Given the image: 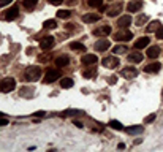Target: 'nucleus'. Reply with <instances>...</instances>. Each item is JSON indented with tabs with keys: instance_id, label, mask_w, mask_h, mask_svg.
<instances>
[{
	"instance_id": "nucleus-40",
	"label": "nucleus",
	"mask_w": 163,
	"mask_h": 152,
	"mask_svg": "<svg viewBox=\"0 0 163 152\" xmlns=\"http://www.w3.org/2000/svg\"><path fill=\"white\" fill-rule=\"evenodd\" d=\"M108 83H109V84H114L116 83V78H109V79H108Z\"/></svg>"
},
{
	"instance_id": "nucleus-15",
	"label": "nucleus",
	"mask_w": 163,
	"mask_h": 152,
	"mask_svg": "<svg viewBox=\"0 0 163 152\" xmlns=\"http://www.w3.org/2000/svg\"><path fill=\"white\" fill-rule=\"evenodd\" d=\"M150 43V38H147V37H141V38H138L136 41H135V49H143V48H146L147 45Z\"/></svg>"
},
{
	"instance_id": "nucleus-34",
	"label": "nucleus",
	"mask_w": 163,
	"mask_h": 152,
	"mask_svg": "<svg viewBox=\"0 0 163 152\" xmlns=\"http://www.w3.org/2000/svg\"><path fill=\"white\" fill-rule=\"evenodd\" d=\"M155 37H157L158 40H163V25H160L157 30H155Z\"/></svg>"
},
{
	"instance_id": "nucleus-36",
	"label": "nucleus",
	"mask_w": 163,
	"mask_h": 152,
	"mask_svg": "<svg viewBox=\"0 0 163 152\" xmlns=\"http://www.w3.org/2000/svg\"><path fill=\"white\" fill-rule=\"evenodd\" d=\"M155 120V114H150V116H147V117L144 119V122L146 124H150V122H154Z\"/></svg>"
},
{
	"instance_id": "nucleus-42",
	"label": "nucleus",
	"mask_w": 163,
	"mask_h": 152,
	"mask_svg": "<svg viewBox=\"0 0 163 152\" xmlns=\"http://www.w3.org/2000/svg\"><path fill=\"white\" fill-rule=\"evenodd\" d=\"M2 116H3V114H2V112H0V117H2Z\"/></svg>"
},
{
	"instance_id": "nucleus-35",
	"label": "nucleus",
	"mask_w": 163,
	"mask_h": 152,
	"mask_svg": "<svg viewBox=\"0 0 163 152\" xmlns=\"http://www.w3.org/2000/svg\"><path fill=\"white\" fill-rule=\"evenodd\" d=\"M94 75H95V71L94 70H86V71H84V78H94Z\"/></svg>"
},
{
	"instance_id": "nucleus-41",
	"label": "nucleus",
	"mask_w": 163,
	"mask_h": 152,
	"mask_svg": "<svg viewBox=\"0 0 163 152\" xmlns=\"http://www.w3.org/2000/svg\"><path fill=\"white\" fill-rule=\"evenodd\" d=\"M75 125H76V127H79V128H83V124L78 122V120H75Z\"/></svg>"
},
{
	"instance_id": "nucleus-8",
	"label": "nucleus",
	"mask_w": 163,
	"mask_h": 152,
	"mask_svg": "<svg viewBox=\"0 0 163 152\" xmlns=\"http://www.w3.org/2000/svg\"><path fill=\"white\" fill-rule=\"evenodd\" d=\"M95 35V37H106V35H109L111 33V25H100V27H97V29H94V32H92Z\"/></svg>"
},
{
	"instance_id": "nucleus-44",
	"label": "nucleus",
	"mask_w": 163,
	"mask_h": 152,
	"mask_svg": "<svg viewBox=\"0 0 163 152\" xmlns=\"http://www.w3.org/2000/svg\"><path fill=\"white\" fill-rule=\"evenodd\" d=\"M0 127H2V125H0Z\"/></svg>"
},
{
	"instance_id": "nucleus-7",
	"label": "nucleus",
	"mask_w": 163,
	"mask_h": 152,
	"mask_svg": "<svg viewBox=\"0 0 163 152\" xmlns=\"http://www.w3.org/2000/svg\"><path fill=\"white\" fill-rule=\"evenodd\" d=\"M102 64L106 68H117V65L120 64V62H119V59L116 56H111V57H104V59L102 60Z\"/></svg>"
},
{
	"instance_id": "nucleus-26",
	"label": "nucleus",
	"mask_w": 163,
	"mask_h": 152,
	"mask_svg": "<svg viewBox=\"0 0 163 152\" xmlns=\"http://www.w3.org/2000/svg\"><path fill=\"white\" fill-rule=\"evenodd\" d=\"M44 29H56L57 27V21L56 19H46V21L43 22Z\"/></svg>"
},
{
	"instance_id": "nucleus-12",
	"label": "nucleus",
	"mask_w": 163,
	"mask_h": 152,
	"mask_svg": "<svg viewBox=\"0 0 163 152\" xmlns=\"http://www.w3.org/2000/svg\"><path fill=\"white\" fill-rule=\"evenodd\" d=\"M81 62H83L84 65H89V67H92V65H95L97 62H98V59H97L95 54H84L83 59H81Z\"/></svg>"
},
{
	"instance_id": "nucleus-5",
	"label": "nucleus",
	"mask_w": 163,
	"mask_h": 152,
	"mask_svg": "<svg viewBox=\"0 0 163 152\" xmlns=\"http://www.w3.org/2000/svg\"><path fill=\"white\" fill-rule=\"evenodd\" d=\"M54 37H51V35H48V37H44V38H41L40 40V48L43 49V51H49L54 46Z\"/></svg>"
},
{
	"instance_id": "nucleus-19",
	"label": "nucleus",
	"mask_w": 163,
	"mask_h": 152,
	"mask_svg": "<svg viewBox=\"0 0 163 152\" xmlns=\"http://www.w3.org/2000/svg\"><path fill=\"white\" fill-rule=\"evenodd\" d=\"M70 49L76 51V52H83V51H86V46H84L83 43H79V41H71L70 43Z\"/></svg>"
},
{
	"instance_id": "nucleus-37",
	"label": "nucleus",
	"mask_w": 163,
	"mask_h": 152,
	"mask_svg": "<svg viewBox=\"0 0 163 152\" xmlns=\"http://www.w3.org/2000/svg\"><path fill=\"white\" fill-rule=\"evenodd\" d=\"M44 114H46L44 111H37V112H33V116H35V117H43Z\"/></svg>"
},
{
	"instance_id": "nucleus-1",
	"label": "nucleus",
	"mask_w": 163,
	"mask_h": 152,
	"mask_svg": "<svg viewBox=\"0 0 163 152\" xmlns=\"http://www.w3.org/2000/svg\"><path fill=\"white\" fill-rule=\"evenodd\" d=\"M41 76V68L37 67V65H32V67H27L24 71V79L29 81V83H33V81H38Z\"/></svg>"
},
{
	"instance_id": "nucleus-23",
	"label": "nucleus",
	"mask_w": 163,
	"mask_h": 152,
	"mask_svg": "<svg viewBox=\"0 0 163 152\" xmlns=\"http://www.w3.org/2000/svg\"><path fill=\"white\" fill-rule=\"evenodd\" d=\"M73 84H75V81H73L71 78H64V79L60 81V86H62V89H68V87H73Z\"/></svg>"
},
{
	"instance_id": "nucleus-32",
	"label": "nucleus",
	"mask_w": 163,
	"mask_h": 152,
	"mask_svg": "<svg viewBox=\"0 0 163 152\" xmlns=\"http://www.w3.org/2000/svg\"><path fill=\"white\" fill-rule=\"evenodd\" d=\"M24 90H21L22 97H32L33 95V87H22Z\"/></svg>"
},
{
	"instance_id": "nucleus-43",
	"label": "nucleus",
	"mask_w": 163,
	"mask_h": 152,
	"mask_svg": "<svg viewBox=\"0 0 163 152\" xmlns=\"http://www.w3.org/2000/svg\"><path fill=\"white\" fill-rule=\"evenodd\" d=\"M162 95H163V92H162Z\"/></svg>"
},
{
	"instance_id": "nucleus-13",
	"label": "nucleus",
	"mask_w": 163,
	"mask_h": 152,
	"mask_svg": "<svg viewBox=\"0 0 163 152\" xmlns=\"http://www.w3.org/2000/svg\"><path fill=\"white\" fill-rule=\"evenodd\" d=\"M120 75H122L123 78H127V79H131V78H135L138 75V70L135 67H127V68H123L122 71H120Z\"/></svg>"
},
{
	"instance_id": "nucleus-39",
	"label": "nucleus",
	"mask_w": 163,
	"mask_h": 152,
	"mask_svg": "<svg viewBox=\"0 0 163 152\" xmlns=\"http://www.w3.org/2000/svg\"><path fill=\"white\" fill-rule=\"evenodd\" d=\"M6 124H8V120H6V119H3V117L0 119V125H2V127H3V125H6Z\"/></svg>"
},
{
	"instance_id": "nucleus-38",
	"label": "nucleus",
	"mask_w": 163,
	"mask_h": 152,
	"mask_svg": "<svg viewBox=\"0 0 163 152\" xmlns=\"http://www.w3.org/2000/svg\"><path fill=\"white\" fill-rule=\"evenodd\" d=\"M62 2H64V0H49V3H51V5H56V6L60 5Z\"/></svg>"
},
{
	"instance_id": "nucleus-31",
	"label": "nucleus",
	"mask_w": 163,
	"mask_h": 152,
	"mask_svg": "<svg viewBox=\"0 0 163 152\" xmlns=\"http://www.w3.org/2000/svg\"><path fill=\"white\" fill-rule=\"evenodd\" d=\"M127 51H128V49H127V46H116V48L112 49V52L117 56V54H125Z\"/></svg>"
},
{
	"instance_id": "nucleus-2",
	"label": "nucleus",
	"mask_w": 163,
	"mask_h": 152,
	"mask_svg": "<svg viewBox=\"0 0 163 152\" xmlns=\"http://www.w3.org/2000/svg\"><path fill=\"white\" fill-rule=\"evenodd\" d=\"M14 87H16V79H14V78H5V79H2V83H0V90L3 93L11 92Z\"/></svg>"
},
{
	"instance_id": "nucleus-4",
	"label": "nucleus",
	"mask_w": 163,
	"mask_h": 152,
	"mask_svg": "<svg viewBox=\"0 0 163 152\" xmlns=\"http://www.w3.org/2000/svg\"><path fill=\"white\" fill-rule=\"evenodd\" d=\"M59 76H60V71L59 70H48L46 71V76L43 78V83L44 84H49V83H54V81H57L59 79Z\"/></svg>"
},
{
	"instance_id": "nucleus-14",
	"label": "nucleus",
	"mask_w": 163,
	"mask_h": 152,
	"mask_svg": "<svg viewBox=\"0 0 163 152\" xmlns=\"http://www.w3.org/2000/svg\"><path fill=\"white\" fill-rule=\"evenodd\" d=\"M127 59H128V62H131V64H138V62L143 60V54L139 52V51H133V52H130L128 56H127Z\"/></svg>"
},
{
	"instance_id": "nucleus-18",
	"label": "nucleus",
	"mask_w": 163,
	"mask_h": 152,
	"mask_svg": "<svg viewBox=\"0 0 163 152\" xmlns=\"http://www.w3.org/2000/svg\"><path fill=\"white\" fill-rule=\"evenodd\" d=\"M83 21L86 24H92V22H97L100 21V14H95V13H90V14H84L83 16Z\"/></svg>"
},
{
	"instance_id": "nucleus-25",
	"label": "nucleus",
	"mask_w": 163,
	"mask_h": 152,
	"mask_svg": "<svg viewBox=\"0 0 163 152\" xmlns=\"http://www.w3.org/2000/svg\"><path fill=\"white\" fill-rule=\"evenodd\" d=\"M120 10H122V5H120V3H119L117 6H112V8H111L109 11H108V16H111V18L117 16V14L120 13Z\"/></svg>"
},
{
	"instance_id": "nucleus-3",
	"label": "nucleus",
	"mask_w": 163,
	"mask_h": 152,
	"mask_svg": "<svg viewBox=\"0 0 163 152\" xmlns=\"http://www.w3.org/2000/svg\"><path fill=\"white\" fill-rule=\"evenodd\" d=\"M131 38H133V33L130 32V30L127 29H120L117 32L114 33V40L116 41H130Z\"/></svg>"
},
{
	"instance_id": "nucleus-16",
	"label": "nucleus",
	"mask_w": 163,
	"mask_h": 152,
	"mask_svg": "<svg viewBox=\"0 0 163 152\" xmlns=\"http://www.w3.org/2000/svg\"><path fill=\"white\" fill-rule=\"evenodd\" d=\"M160 68H162L160 62H152V64H149V65H146V67H144V71L146 73H157Z\"/></svg>"
},
{
	"instance_id": "nucleus-30",
	"label": "nucleus",
	"mask_w": 163,
	"mask_h": 152,
	"mask_svg": "<svg viewBox=\"0 0 163 152\" xmlns=\"http://www.w3.org/2000/svg\"><path fill=\"white\" fill-rule=\"evenodd\" d=\"M38 3V0H24V6L27 10H32L35 8V5Z\"/></svg>"
},
{
	"instance_id": "nucleus-21",
	"label": "nucleus",
	"mask_w": 163,
	"mask_h": 152,
	"mask_svg": "<svg viewBox=\"0 0 163 152\" xmlns=\"http://www.w3.org/2000/svg\"><path fill=\"white\" fill-rule=\"evenodd\" d=\"M143 130H144L143 125H133V127L127 128V133L128 135H139V133H143Z\"/></svg>"
},
{
	"instance_id": "nucleus-28",
	"label": "nucleus",
	"mask_w": 163,
	"mask_h": 152,
	"mask_svg": "<svg viewBox=\"0 0 163 152\" xmlns=\"http://www.w3.org/2000/svg\"><path fill=\"white\" fill-rule=\"evenodd\" d=\"M160 25H162L160 21H152L149 25H147V32H155V30H157Z\"/></svg>"
},
{
	"instance_id": "nucleus-10",
	"label": "nucleus",
	"mask_w": 163,
	"mask_h": 152,
	"mask_svg": "<svg viewBox=\"0 0 163 152\" xmlns=\"http://www.w3.org/2000/svg\"><path fill=\"white\" fill-rule=\"evenodd\" d=\"M131 21H133V19H131L130 14H125V16H120L117 19V24H116V25H117L119 29H127V27L131 24Z\"/></svg>"
},
{
	"instance_id": "nucleus-6",
	"label": "nucleus",
	"mask_w": 163,
	"mask_h": 152,
	"mask_svg": "<svg viewBox=\"0 0 163 152\" xmlns=\"http://www.w3.org/2000/svg\"><path fill=\"white\" fill-rule=\"evenodd\" d=\"M18 13H19L18 5H13L11 8H8V10L5 11V14H3V19H5V21H13V19L18 18Z\"/></svg>"
},
{
	"instance_id": "nucleus-9",
	"label": "nucleus",
	"mask_w": 163,
	"mask_h": 152,
	"mask_svg": "<svg viewBox=\"0 0 163 152\" xmlns=\"http://www.w3.org/2000/svg\"><path fill=\"white\" fill-rule=\"evenodd\" d=\"M143 8V2L141 0H130L128 5H127V11L128 13H136Z\"/></svg>"
},
{
	"instance_id": "nucleus-22",
	"label": "nucleus",
	"mask_w": 163,
	"mask_h": 152,
	"mask_svg": "<svg viewBox=\"0 0 163 152\" xmlns=\"http://www.w3.org/2000/svg\"><path fill=\"white\" fill-rule=\"evenodd\" d=\"M78 114H83V111H79V110H65V111L60 112L62 117H67V116H78Z\"/></svg>"
},
{
	"instance_id": "nucleus-24",
	"label": "nucleus",
	"mask_w": 163,
	"mask_h": 152,
	"mask_svg": "<svg viewBox=\"0 0 163 152\" xmlns=\"http://www.w3.org/2000/svg\"><path fill=\"white\" fill-rule=\"evenodd\" d=\"M87 5L90 6V8H102L103 0H87Z\"/></svg>"
},
{
	"instance_id": "nucleus-20",
	"label": "nucleus",
	"mask_w": 163,
	"mask_h": 152,
	"mask_svg": "<svg viewBox=\"0 0 163 152\" xmlns=\"http://www.w3.org/2000/svg\"><path fill=\"white\" fill-rule=\"evenodd\" d=\"M158 56H160V48H158V46H150L149 51H147V57H150V59H157Z\"/></svg>"
},
{
	"instance_id": "nucleus-29",
	"label": "nucleus",
	"mask_w": 163,
	"mask_h": 152,
	"mask_svg": "<svg viewBox=\"0 0 163 152\" xmlns=\"http://www.w3.org/2000/svg\"><path fill=\"white\" fill-rule=\"evenodd\" d=\"M111 128H114V130H123V125L119 122V120H109V124H108Z\"/></svg>"
},
{
	"instance_id": "nucleus-27",
	"label": "nucleus",
	"mask_w": 163,
	"mask_h": 152,
	"mask_svg": "<svg viewBox=\"0 0 163 152\" xmlns=\"http://www.w3.org/2000/svg\"><path fill=\"white\" fill-rule=\"evenodd\" d=\"M70 16H71V11H70V10H60V11H57V18H60V19H68Z\"/></svg>"
},
{
	"instance_id": "nucleus-33",
	"label": "nucleus",
	"mask_w": 163,
	"mask_h": 152,
	"mask_svg": "<svg viewBox=\"0 0 163 152\" xmlns=\"http://www.w3.org/2000/svg\"><path fill=\"white\" fill-rule=\"evenodd\" d=\"M146 21H147V16H146V14H139V16L136 18V25H143Z\"/></svg>"
},
{
	"instance_id": "nucleus-17",
	"label": "nucleus",
	"mask_w": 163,
	"mask_h": 152,
	"mask_svg": "<svg viewBox=\"0 0 163 152\" xmlns=\"http://www.w3.org/2000/svg\"><path fill=\"white\" fill-rule=\"evenodd\" d=\"M54 64H56L59 68H62V67H67V65L70 64V57H67V56H59L56 60H54Z\"/></svg>"
},
{
	"instance_id": "nucleus-11",
	"label": "nucleus",
	"mask_w": 163,
	"mask_h": 152,
	"mask_svg": "<svg viewBox=\"0 0 163 152\" xmlns=\"http://www.w3.org/2000/svg\"><path fill=\"white\" fill-rule=\"evenodd\" d=\"M109 46H111V43L108 41L106 38H100V40L95 43V51H98V52H103V51L109 49Z\"/></svg>"
}]
</instances>
